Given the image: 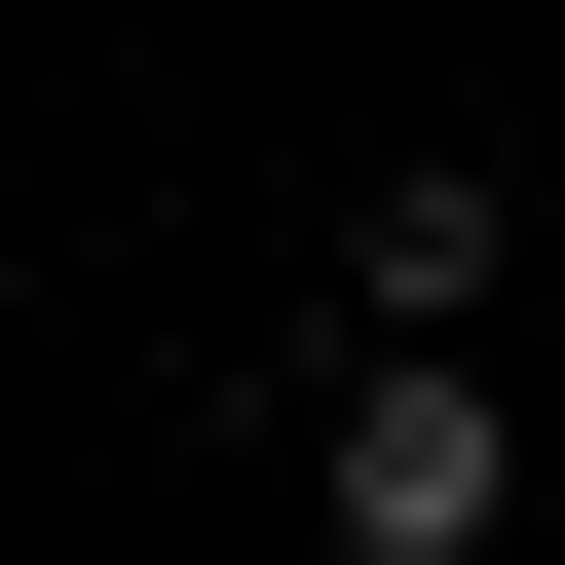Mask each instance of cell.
<instances>
[{
  "mask_svg": "<svg viewBox=\"0 0 565 565\" xmlns=\"http://www.w3.org/2000/svg\"><path fill=\"white\" fill-rule=\"evenodd\" d=\"M302 527H340V565H527V415H490V340H377V377L302 415Z\"/></svg>",
  "mask_w": 565,
  "mask_h": 565,
  "instance_id": "1",
  "label": "cell"
},
{
  "mask_svg": "<svg viewBox=\"0 0 565 565\" xmlns=\"http://www.w3.org/2000/svg\"><path fill=\"white\" fill-rule=\"evenodd\" d=\"M490 302H527V189L490 151H377L340 189V340H490Z\"/></svg>",
  "mask_w": 565,
  "mask_h": 565,
  "instance_id": "2",
  "label": "cell"
}]
</instances>
